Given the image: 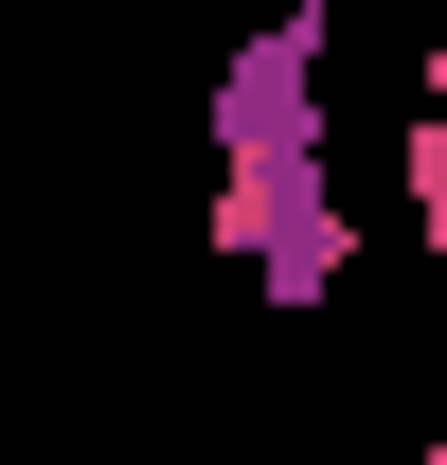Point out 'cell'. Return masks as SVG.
<instances>
[{"label": "cell", "instance_id": "277c9868", "mask_svg": "<svg viewBox=\"0 0 447 465\" xmlns=\"http://www.w3.org/2000/svg\"><path fill=\"white\" fill-rule=\"evenodd\" d=\"M412 90H447V36H430V54H412Z\"/></svg>", "mask_w": 447, "mask_h": 465}, {"label": "cell", "instance_id": "6da1fadb", "mask_svg": "<svg viewBox=\"0 0 447 465\" xmlns=\"http://www.w3.org/2000/svg\"><path fill=\"white\" fill-rule=\"evenodd\" d=\"M215 251L269 304H323L358 269V215L323 197V18H251V54L215 72Z\"/></svg>", "mask_w": 447, "mask_h": 465}, {"label": "cell", "instance_id": "7a4b0ae2", "mask_svg": "<svg viewBox=\"0 0 447 465\" xmlns=\"http://www.w3.org/2000/svg\"><path fill=\"white\" fill-rule=\"evenodd\" d=\"M393 179H412V232H430V304H447V90L393 125Z\"/></svg>", "mask_w": 447, "mask_h": 465}, {"label": "cell", "instance_id": "3957f363", "mask_svg": "<svg viewBox=\"0 0 447 465\" xmlns=\"http://www.w3.org/2000/svg\"><path fill=\"white\" fill-rule=\"evenodd\" d=\"M233 18H340V0H233Z\"/></svg>", "mask_w": 447, "mask_h": 465}]
</instances>
